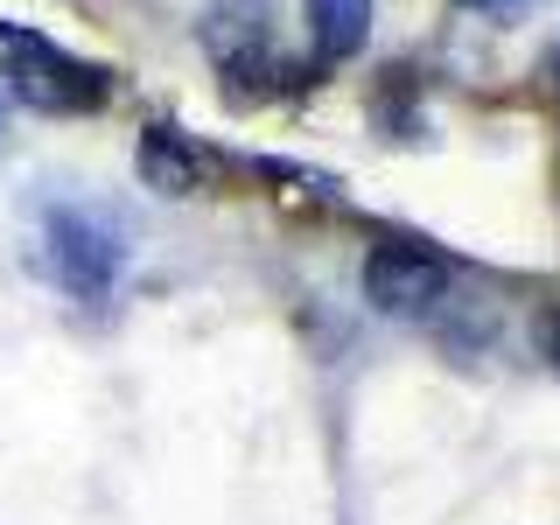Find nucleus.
<instances>
[{
	"mask_svg": "<svg viewBox=\"0 0 560 525\" xmlns=\"http://www.w3.org/2000/svg\"><path fill=\"white\" fill-rule=\"evenodd\" d=\"M539 350H547V364H560V308L539 323Z\"/></svg>",
	"mask_w": 560,
	"mask_h": 525,
	"instance_id": "0eeeda50",
	"label": "nucleus"
},
{
	"mask_svg": "<svg viewBox=\"0 0 560 525\" xmlns=\"http://www.w3.org/2000/svg\"><path fill=\"white\" fill-rule=\"evenodd\" d=\"M455 8H477V14H518L525 0H455Z\"/></svg>",
	"mask_w": 560,
	"mask_h": 525,
	"instance_id": "6e6552de",
	"label": "nucleus"
},
{
	"mask_svg": "<svg viewBox=\"0 0 560 525\" xmlns=\"http://www.w3.org/2000/svg\"><path fill=\"white\" fill-rule=\"evenodd\" d=\"M302 14H308L315 57H329V63L358 57L364 35H372V0H302Z\"/></svg>",
	"mask_w": 560,
	"mask_h": 525,
	"instance_id": "423d86ee",
	"label": "nucleus"
},
{
	"mask_svg": "<svg viewBox=\"0 0 560 525\" xmlns=\"http://www.w3.org/2000/svg\"><path fill=\"white\" fill-rule=\"evenodd\" d=\"M364 302L378 315H428L448 294V259L420 245H372L364 253Z\"/></svg>",
	"mask_w": 560,
	"mask_h": 525,
	"instance_id": "20e7f679",
	"label": "nucleus"
},
{
	"mask_svg": "<svg viewBox=\"0 0 560 525\" xmlns=\"http://www.w3.org/2000/svg\"><path fill=\"white\" fill-rule=\"evenodd\" d=\"M8 43V92L35 105V113H98L113 98V70L70 57L49 35H28V28H0Z\"/></svg>",
	"mask_w": 560,
	"mask_h": 525,
	"instance_id": "f03ea898",
	"label": "nucleus"
},
{
	"mask_svg": "<svg viewBox=\"0 0 560 525\" xmlns=\"http://www.w3.org/2000/svg\"><path fill=\"white\" fill-rule=\"evenodd\" d=\"M133 175L154 197H197V189H210V154L183 127L154 119V127H140V140H133Z\"/></svg>",
	"mask_w": 560,
	"mask_h": 525,
	"instance_id": "39448f33",
	"label": "nucleus"
},
{
	"mask_svg": "<svg viewBox=\"0 0 560 525\" xmlns=\"http://www.w3.org/2000/svg\"><path fill=\"white\" fill-rule=\"evenodd\" d=\"M0 133H8V84H0Z\"/></svg>",
	"mask_w": 560,
	"mask_h": 525,
	"instance_id": "1a4fd4ad",
	"label": "nucleus"
},
{
	"mask_svg": "<svg viewBox=\"0 0 560 525\" xmlns=\"http://www.w3.org/2000/svg\"><path fill=\"white\" fill-rule=\"evenodd\" d=\"M127 259H133L127 224L105 203H49L43 210V267L70 302H105L119 288V273H127Z\"/></svg>",
	"mask_w": 560,
	"mask_h": 525,
	"instance_id": "f257e3e1",
	"label": "nucleus"
},
{
	"mask_svg": "<svg viewBox=\"0 0 560 525\" xmlns=\"http://www.w3.org/2000/svg\"><path fill=\"white\" fill-rule=\"evenodd\" d=\"M203 43H210V63L224 70V92L238 105L253 98H273L288 63L273 57V35H267V14L253 0H218V14L203 22Z\"/></svg>",
	"mask_w": 560,
	"mask_h": 525,
	"instance_id": "7ed1b4c3",
	"label": "nucleus"
}]
</instances>
